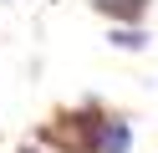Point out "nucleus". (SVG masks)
<instances>
[{"label":"nucleus","instance_id":"obj_4","mask_svg":"<svg viewBox=\"0 0 158 153\" xmlns=\"http://www.w3.org/2000/svg\"><path fill=\"white\" fill-rule=\"evenodd\" d=\"M107 41L123 46V51H138V46H143V31H138V26H112V36H107Z\"/></svg>","mask_w":158,"mask_h":153},{"label":"nucleus","instance_id":"obj_1","mask_svg":"<svg viewBox=\"0 0 158 153\" xmlns=\"http://www.w3.org/2000/svg\"><path fill=\"white\" fill-rule=\"evenodd\" d=\"M46 138L61 153H97L102 148V117H97L92 107L87 112H66V117H56L51 128H46Z\"/></svg>","mask_w":158,"mask_h":153},{"label":"nucleus","instance_id":"obj_2","mask_svg":"<svg viewBox=\"0 0 158 153\" xmlns=\"http://www.w3.org/2000/svg\"><path fill=\"white\" fill-rule=\"evenodd\" d=\"M97 10H102V15H112V20H143L148 0H97Z\"/></svg>","mask_w":158,"mask_h":153},{"label":"nucleus","instance_id":"obj_3","mask_svg":"<svg viewBox=\"0 0 158 153\" xmlns=\"http://www.w3.org/2000/svg\"><path fill=\"white\" fill-rule=\"evenodd\" d=\"M127 143H133V133L123 122H102V153H127Z\"/></svg>","mask_w":158,"mask_h":153}]
</instances>
